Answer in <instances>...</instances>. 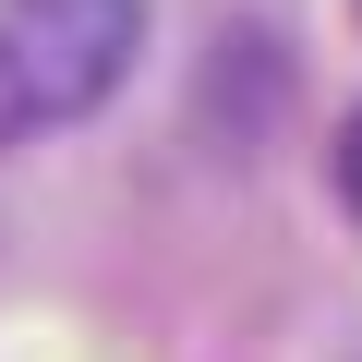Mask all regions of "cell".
<instances>
[{
	"mask_svg": "<svg viewBox=\"0 0 362 362\" xmlns=\"http://www.w3.org/2000/svg\"><path fill=\"white\" fill-rule=\"evenodd\" d=\"M326 169H338V206H350V218H362V109H350V121H338V157H326Z\"/></svg>",
	"mask_w": 362,
	"mask_h": 362,
	"instance_id": "7a4b0ae2",
	"label": "cell"
},
{
	"mask_svg": "<svg viewBox=\"0 0 362 362\" xmlns=\"http://www.w3.org/2000/svg\"><path fill=\"white\" fill-rule=\"evenodd\" d=\"M145 49V0H0V145L73 133Z\"/></svg>",
	"mask_w": 362,
	"mask_h": 362,
	"instance_id": "6da1fadb",
	"label": "cell"
}]
</instances>
